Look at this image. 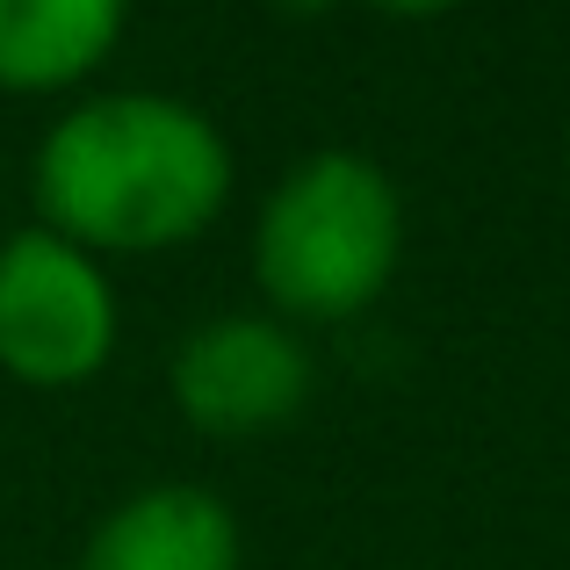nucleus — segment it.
Instances as JSON below:
<instances>
[{
    "label": "nucleus",
    "instance_id": "obj_5",
    "mask_svg": "<svg viewBox=\"0 0 570 570\" xmlns=\"http://www.w3.org/2000/svg\"><path fill=\"white\" fill-rule=\"evenodd\" d=\"M238 513L203 484H145L95 520L80 570H238Z\"/></svg>",
    "mask_w": 570,
    "mask_h": 570
},
{
    "label": "nucleus",
    "instance_id": "obj_3",
    "mask_svg": "<svg viewBox=\"0 0 570 570\" xmlns=\"http://www.w3.org/2000/svg\"><path fill=\"white\" fill-rule=\"evenodd\" d=\"M124 311L109 261L22 224L0 238V376L22 390H80L109 368Z\"/></svg>",
    "mask_w": 570,
    "mask_h": 570
},
{
    "label": "nucleus",
    "instance_id": "obj_6",
    "mask_svg": "<svg viewBox=\"0 0 570 570\" xmlns=\"http://www.w3.org/2000/svg\"><path fill=\"white\" fill-rule=\"evenodd\" d=\"M130 29V0H0V95H72Z\"/></svg>",
    "mask_w": 570,
    "mask_h": 570
},
{
    "label": "nucleus",
    "instance_id": "obj_4",
    "mask_svg": "<svg viewBox=\"0 0 570 570\" xmlns=\"http://www.w3.org/2000/svg\"><path fill=\"white\" fill-rule=\"evenodd\" d=\"M311 347L296 325L267 318V311H232V318H203L181 333L167 362L174 412L188 419L203 441H261L282 433L311 404Z\"/></svg>",
    "mask_w": 570,
    "mask_h": 570
},
{
    "label": "nucleus",
    "instance_id": "obj_7",
    "mask_svg": "<svg viewBox=\"0 0 570 570\" xmlns=\"http://www.w3.org/2000/svg\"><path fill=\"white\" fill-rule=\"evenodd\" d=\"M368 8L397 14V22H433V14H455L462 0H368Z\"/></svg>",
    "mask_w": 570,
    "mask_h": 570
},
{
    "label": "nucleus",
    "instance_id": "obj_2",
    "mask_svg": "<svg viewBox=\"0 0 570 570\" xmlns=\"http://www.w3.org/2000/svg\"><path fill=\"white\" fill-rule=\"evenodd\" d=\"M404 261V195L383 159L304 153L253 217V289L282 325H347Z\"/></svg>",
    "mask_w": 570,
    "mask_h": 570
},
{
    "label": "nucleus",
    "instance_id": "obj_9",
    "mask_svg": "<svg viewBox=\"0 0 570 570\" xmlns=\"http://www.w3.org/2000/svg\"><path fill=\"white\" fill-rule=\"evenodd\" d=\"M563 174H570V159H563Z\"/></svg>",
    "mask_w": 570,
    "mask_h": 570
},
{
    "label": "nucleus",
    "instance_id": "obj_8",
    "mask_svg": "<svg viewBox=\"0 0 570 570\" xmlns=\"http://www.w3.org/2000/svg\"><path fill=\"white\" fill-rule=\"evenodd\" d=\"M275 8H282V14H325L333 0H275Z\"/></svg>",
    "mask_w": 570,
    "mask_h": 570
},
{
    "label": "nucleus",
    "instance_id": "obj_1",
    "mask_svg": "<svg viewBox=\"0 0 570 570\" xmlns=\"http://www.w3.org/2000/svg\"><path fill=\"white\" fill-rule=\"evenodd\" d=\"M232 181L238 159L217 116L159 87L80 95L29 159L37 224L95 261L195 246L224 217Z\"/></svg>",
    "mask_w": 570,
    "mask_h": 570
}]
</instances>
